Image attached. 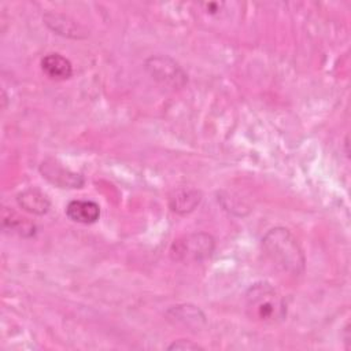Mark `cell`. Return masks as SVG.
I'll return each mask as SVG.
<instances>
[{
    "label": "cell",
    "mask_w": 351,
    "mask_h": 351,
    "mask_svg": "<svg viewBox=\"0 0 351 351\" xmlns=\"http://www.w3.org/2000/svg\"><path fill=\"white\" fill-rule=\"evenodd\" d=\"M169 350H202V347L189 340H178L169 346Z\"/></svg>",
    "instance_id": "obj_12"
},
{
    "label": "cell",
    "mask_w": 351,
    "mask_h": 351,
    "mask_svg": "<svg viewBox=\"0 0 351 351\" xmlns=\"http://www.w3.org/2000/svg\"><path fill=\"white\" fill-rule=\"evenodd\" d=\"M263 248L270 259L291 274L302 273L304 256L296 239L284 228L270 229L262 239Z\"/></svg>",
    "instance_id": "obj_2"
},
{
    "label": "cell",
    "mask_w": 351,
    "mask_h": 351,
    "mask_svg": "<svg viewBox=\"0 0 351 351\" xmlns=\"http://www.w3.org/2000/svg\"><path fill=\"white\" fill-rule=\"evenodd\" d=\"M147 71L156 81L178 88L186 82V74L184 70L167 56H152L145 62Z\"/></svg>",
    "instance_id": "obj_4"
},
{
    "label": "cell",
    "mask_w": 351,
    "mask_h": 351,
    "mask_svg": "<svg viewBox=\"0 0 351 351\" xmlns=\"http://www.w3.org/2000/svg\"><path fill=\"white\" fill-rule=\"evenodd\" d=\"M43 71L52 80H66L73 73V66L69 59L60 53H48L41 60Z\"/></svg>",
    "instance_id": "obj_8"
},
{
    "label": "cell",
    "mask_w": 351,
    "mask_h": 351,
    "mask_svg": "<svg viewBox=\"0 0 351 351\" xmlns=\"http://www.w3.org/2000/svg\"><path fill=\"white\" fill-rule=\"evenodd\" d=\"M40 173L45 180L59 188H81L84 184L81 174L71 171L53 159L44 160L40 166Z\"/></svg>",
    "instance_id": "obj_5"
},
{
    "label": "cell",
    "mask_w": 351,
    "mask_h": 351,
    "mask_svg": "<svg viewBox=\"0 0 351 351\" xmlns=\"http://www.w3.org/2000/svg\"><path fill=\"white\" fill-rule=\"evenodd\" d=\"M3 223L5 229L12 230L21 236H32L34 233V225L30 223L26 218H21L14 213H10V217L4 214Z\"/></svg>",
    "instance_id": "obj_11"
},
{
    "label": "cell",
    "mask_w": 351,
    "mask_h": 351,
    "mask_svg": "<svg viewBox=\"0 0 351 351\" xmlns=\"http://www.w3.org/2000/svg\"><path fill=\"white\" fill-rule=\"evenodd\" d=\"M44 21L48 25V27H51L58 34L67 36V37H74V38L82 37V34H81V33H84L82 27L80 25H77L74 21H71L70 18L64 16V15L47 14L44 16Z\"/></svg>",
    "instance_id": "obj_10"
},
{
    "label": "cell",
    "mask_w": 351,
    "mask_h": 351,
    "mask_svg": "<svg viewBox=\"0 0 351 351\" xmlns=\"http://www.w3.org/2000/svg\"><path fill=\"white\" fill-rule=\"evenodd\" d=\"M16 203L25 211L34 215H44L48 213L51 202L44 192L37 188H27L18 193Z\"/></svg>",
    "instance_id": "obj_6"
},
{
    "label": "cell",
    "mask_w": 351,
    "mask_h": 351,
    "mask_svg": "<svg viewBox=\"0 0 351 351\" xmlns=\"http://www.w3.org/2000/svg\"><path fill=\"white\" fill-rule=\"evenodd\" d=\"M214 239L207 233H192L180 237L171 245V256L181 262H202L214 252Z\"/></svg>",
    "instance_id": "obj_3"
},
{
    "label": "cell",
    "mask_w": 351,
    "mask_h": 351,
    "mask_svg": "<svg viewBox=\"0 0 351 351\" xmlns=\"http://www.w3.org/2000/svg\"><path fill=\"white\" fill-rule=\"evenodd\" d=\"M245 313L261 324H277L287 315V306L278 291L269 282H255L245 292Z\"/></svg>",
    "instance_id": "obj_1"
},
{
    "label": "cell",
    "mask_w": 351,
    "mask_h": 351,
    "mask_svg": "<svg viewBox=\"0 0 351 351\" xmlns=\"http://www.w3.org/2000/svg\"><path fill=\"white\" fill-rule=\"evenodd\" d=\"M66 215L77 223L89 225L99 219L100 207L92 200H71L66 207Z\"/></svg>",
    "instance_id": "obj_7"
},
{
    "label": "cell",
    "mask_w": 351,
    "mask_h": 351,
    "mask_svg": "<svg viewBox=\"0 0 351 351\" xmlns=\"http://www.w3.org/2000/svg\"><path fill=\"white\" fill-rule=\"evenodd\" d=\"M202 195L199 191L192 188L177 189L170 197V208L178 214H186L192 211L200 203Z\"/></svg>",
    "instance_id": "obj_9"
}]
</instances>
